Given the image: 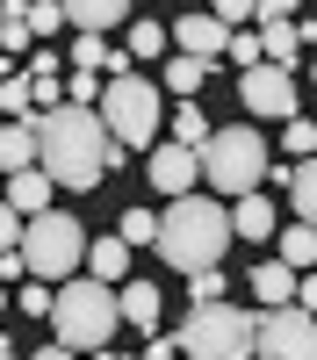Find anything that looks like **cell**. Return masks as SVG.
I'll return each instance as SVG.
<instances>
[{
  "label": "cell",
  "instance_id": "obj_1",
  "mask_svg": "<svg viewBox=\"0 0 317 360\" xmlns=\"http://www.w3.org/2000/svg\"><path fill=\"white\" fill-rule=\"evenodd\" d=\"M37 166L72 195H94L101 180L123 166V144L108 137L101 108H79V101H58L37 115Z\"/></svg>",
  "mask_w": 317,
  "mask_h": 360
},
{
  "label": "cell",
  "instance_id": "obj_2",
  "mask_svg": "<svg viewBox=\"0 0 317 360\" xmlns=\"http://www.w3.org/2000/svg\"><path fill=\"white\" fill-rule=\"evenodd\" d=\"M159 259L173 266V274H195V266H216L224 245H231V209L209 202V195H173L166 202V217H159Z\"/></svg>",
  "mask_w": 317,
  "mask_h": 360
},
{
  "label": "cell",
  "instance_id": "obj_3",
  "mask_svg": "<svg viewBox=\"0 0 317 360\" xmlns=\"http://www.w3.org/2000/svg\"><path fill=\"white\" fill-rule=\"evenodd\" d=\"M115 324H123V310H115V281H101V274L72 281L65 274L51 288V332H58L65 353H108Z\"/></svg>",
  "mask_w": 317,
  "mask_h": 360
},
{
  "label": "cell",
  "instance_id": "obj_4",
  "mask_svg": "<svg viewBox=\"0 0 317 360\" xmlns=\"http://www.w3.org/2000/svg\"><path fill=\"white\" fill-rule=\"evenodd\" d=\"M101 123H108V137L123 144V152H144V144H159V123H166V86H152L137 65H123V72H108L101 79Z\"/></svg>",
  "mask_w": 317,
  "mask_h": 360
},
{
  "label": "cell",
  "instance_id": "obj_5",
  "mask_svg": "<svg viewBox=\"0 0 317 360\" xmlns=\"http://www.w3.org/2000/svg\"><path fill=\"white\" fill-rule=\"evenodd\" d=\"M267 137H259L252 123H231V130H209V144H202V180H209L216 195H245L267 180Z\"/></svg>",
  "mask_w": 317,
  "mask_h": 360
},
{
  "label": "cell",
  "instance_id": "obj_6",
  "mask_svg": "<svg viewBox=\"0 0 317 360\" xmlns=\"http://www.w3.org/2000/svg\"><path fill=\"white\" fill-rule=\"evenodd\" d=\"M79 259H86L79 217H65V209H37V217H22V266H29V274L65 281V274H79Z\"/></svg>",
  "mask_w": 317,
  "mask_h": 360
},
{
  "label": "cell",
  "instance_id": "obj_7",
  "mask_svg": "<svg viewBox=\"0 0 317 360\" xmlns=\"http://www.w3.org/2000/svg\"><path fill=\"white\" fill-rule=\"evenodd\" d=\"M181 353L188 360H252V310L245 303H195L181 324Z\"/></svg>",
  "mask_w": 317,
  "mask_h": 360
},
{
  "label": "cell",
  "instance_id": "obj_8",
  "mask_svg": "<svg viewBox=\"0 0 317 360\" xmlns=\"http://www.w3.org/2000/svg\"><path fill=\"white\" fill-rule=\"evenodd\" d=\"M252 353L259 360H317V310H303L296 295L274 310H252Z\"/></svg>",
  "mask_w": 317,
  "mask_h": 360
},
{
  "label": "cell",
  "instance_id": "obj_9",
  "mask_svg": "<svg viewBox=\"0 0 317 360\" xmlns=\"http://www.w3.org/2000/svg\"><path fill=\"white\" fill-rule=\"evenodd\" d=\"M238 108H252V123H281L296 115V72L259 58V65H238Z\"/></svg>",
  "mask_w": 317,
  "mask_h": 360
},
{
  "label": "cell",
  "instance_id": "obj_10",
  "mask_svg": "<svg viewBox=\"0 0 317 360\" xmlns=\"http://www.w3.org/2000/svg\"><path fill=\"white\" fill-rule=\"evenodd\" d=\"M144 152H152V166H144V173H152V188L159 195H188L195 188V180H202V152H195V144H144Z\"/></svg>",
  "mask_w": 317,
  "mask_h": 360
},
{
  "label": "cell",
  "instance_id": "obj_11",
  "mask_svg": "<svg viewBox=\"0 0 317 360\" xmlns=\"http://www.w3.org/2000/svg\"><path fill=\"white\" fill-rule=\"evenodd\" d=\"M224 37H231V29H224L216 15H181V22L166 29V44H181V51H195V58H209V65L224 58Z\"/></svg>",
  "mask_w": 317,
  "mask_h": 360
},
{
  "label": "cell",
  "instance_id": "obj_12",
  "mask_svg": "<svg viewBox=\"0 0 317 360\" xmlns=\"http://www.w3.org/2000/svg\"><path fill=\"white\" fill-rule=\"evenodd\" d=\"M51 195H58V180H51L44 166H15V173H8V188H0V202H15L22 217H37V209H51Z\"/></svg>",
  "mask_w": 317,
  "mask_h": 360
},
{
  "label": "cell",
  "instance_id": "obj_13",
  "mask_svg": "<svg viewBox=\"0 0 317 360\" xmlns=\"http://www.w3.org/2000/svg\"><path fill=\"white\" fill-rule=\"evenodd\" d=\"M245 281H252V310H274V303H288V295H296V266L274 252V259H259Z\"/></svg>",
  "mask_w": 317,
  "mask_h": 360
},
{
  "label": "cell",
  "instance_id": "obj_14",
  "mask_svg": "<svg viewBox=\"0 0 317 360\" xmlns=\"http://www.w3.org/2000/svg\"><path fill=\"white\" fill-rule=\"evenodd\" d=\"M115 310H123V324H137V339L159 332V281H130V274H123V288H115Z\"/></svg>",
  "mask_w": 317,
  "mask_h": 360
},
{
  "label": "cell",
  "instance_id": "obj_15",
  "mask_svg": "<svg viewBox=\"0 0 317 360\" xmlns=\"http://www.w3.org/2000/svg\"><path fill=\"white\" fill-rule=\"evenodd\" d=\"M274 202L267 195H259V188H245L238 195V209H231V238H245V245H259V238H274Z\"/></svg>",
  "mask_w": 317,
  "mask_h": 360
},
{
  "label": "cell",
  "instance_id": "obj_16",
  "mask_svg": "<svg viewBox=\"0 0 317 360\" xmlns=\"http://www.w3.org/2000/svg\"><path fill=\"white\" fill-rule=\"evenodd\" d=\"M259 58H274V65H296V58H303L296 15H267V22H259Z\"/></svg>",
  "mask_w": 317,
  "mask_h": 360
},
{
  "label": "cell",
  "instance_id": "obj_17",
  "mask_svg": "<svg viewBox=\"0 0 317 360\" xmlns=\"http://www.w3.org/2000/svg\"><path fill=\"white\" fill-rule=\"evenodd\" d=\"M15 166H37V115L0 123V173H15Z\"/></svg>",
  "mask_w": 317,
  "mask_h": 360
},
{
  "label": "cell",
  "instance_id": "obj_18",
  "mask_svg": "<svg viewBox=\"0 0 317 360\" xmlns=\"http://www.w3.org/2000/svg\"><path fill=\"white\" fill-rule=\"evenodd\" d=\"M166 94L173 101H188V94H202V86H209V58H195V51H181V58H166Z\"/></svg>",
  "mask_w": 317,
  "mask_h": 360
},
{
  "label": "cell",
  "instance_id": "obj_19",
  "mask_svg": "<svg viewBox=\"0 0 317 360\" xmlns=\"http://www.w3.org/2000/svg\"><path fill=\"white\" fill-rule=\"evenodd\" d=\"M79 266H86V274H101V281H123V274H130V245H123V238H94Z\"/></svg>",
  "mask_w": 317,
  "mask_h": 360
},
{
  "label": "cell",
  "instance_id": "obj_20",
  "mask_svg": "<svg viewBox=\"0 0 317 360\" xmlns=\"http://www.w3.org/2000/svg\"><path fill=\"white\" fill-rule=\"evenodd\" d=\"M65 8V22H79V29H115L130 15V0H58Z\"/></svg>",
  "mask_w": 317,
  "mask_h": 360
},
{
  "label": "cell",
  "instance_id": "obj_21",
  "mask_svg": "<svg viewBox=\"0 0 317 360\" xmlns=\"http://www.w3.org/2000/svg\"><path fill=\"white\" fill-rule=\"evenodd\" d=\"M274 238L288 266H317V224H274Z\"/></svg>",
  "mask_w": 317,
  "mask_h": 360
},
{
  "label": "cell",
  "instance_id": "obj_22",
  "mask_svg": "<svg viewBox=\"0 0 317 360\" xmlns=\"http://www.w3.org/2000/svg\"><path fill=\"white\" fill-rule=\"evenodd\" d=\"M166 123H173V144H195V152L209 144V115L195 108V94H188L181 108H166Z\"/></svg>",
  "mask_w": 317,
  "mask_h": 360
},
{
  "label": "cell",
  "instance_id": "obj_23",
  "mask_svg": "<svg viewBox=\"0 0 317 360\" xmlns=\"http://www.w3.org/2000/svg\"><path fill=\"white\" fill-rule=\"evenodd\" d=\"M288 195H296V217H303V224H317V152H310L296 173H288Z\"/></svg>",
  "mask_w": 317,
  "mask_h": 360
},
{
  "label": "cell",
  "instance_id": "obj_24",
  "mask_svg": "<svg viewBox=\"0 0 317 360\" xmlns=\"http://www.w3.org/2000/svg\"><path fill=\"white\" fill-rule=\"evenodd\" d=\"M115 238H123L130 252L152 245V238H159V217H152V209H123V217H115Z\"/></svg>",
  "mask_w": 317,
  "mask_h": 360
},
{
  "label": "cell",
  "instance_id": "obj_25",
  "mask_svg": "<svg viewBox=\"0 0 317 360\" xmlns=\"http://www.w3.org/2000/svg\"><path fill=\"white\" fill-rule=\"evenodd\" d=\"M281 152L288 159H310L317 152V123H310V115H281Z\"/></svg>",
  "mask_w": 317,
  "mask_h": 360
},
{
  "label": "cell",
  "instance_id": "obj_26",
  "mask_svg": "<svg viewBox=\"0 0 317 360\" xmlns=\"http://www.w3.org/2000/svg\"><path fill=\"white\" fill-rule=\"evenodd\" d=\"M15 303H22V317H51V281L44 274H22L15 281Z\"/></svg>",
  "mask_w": 317,
  "mask_h": 360
},
{
  "label": "cell",
  "instance_id": "obj_27",
  "mask_svg": "<svg viewBox=\"0 0 317 360\" xmlns=\"http://www.w3.org/2000/svg\"><path fill=\"white\" fill-rule=\"evenodd\" d=\"M22 22H29V37H51V29H65V8L58 0H22Z\"/></svg>",
  "mask_w": 317,
  "mask_h": 360
},
{
  "label": "cell",
  "instance_id": "obj_28",
  "mask_svg": "<svg viewBox=\"0 0 317 360\" xmlns=\"http://www.w3.org/2000/svg\"><path fill=\"white\" fill-rule=\"evenodd\" d=\"M166 51V22H137L130 29V65H144V58H159Z\"/></svg>",
  "mask_w": 317,
  "mask_h": 360
},
{
  "label": "cell",
  "instance_id": "obj_29",
  "mask_svg": "<svg viewBox=\"0 0 317 360\" xmlns=\"http://www.w3.org/2000/svg\"><path fill=\"white\" fill-rule=\"evenodd\" d=\"M101 79H108V72H94V65H72V79H65V101L94 108V101H101Z\"/></svg>",
  "mask_w": 317,
  "mask_h": 360
},
{
  "label": "cell",
  "instance_id": "obj_30",
  "mask_svg": "<svg viewBox=\"0 0 317 360\" xmlns=\"http://www.w3.org/2000/svg\"><path fill=\"white\" fill-rule=\"evenodd\" d=\"M224 58H231V65H259V29H231V37H224Z\"/></svg>",
  "mask_w": 317,
  "mask_h": 360
},
{
  "label": "cell",
  "instance_id": "obj_31",
  "mask_svg": "<svg viewBox=\"0 0 317 360\" xmlns=\"http://www.w3.org/2000/svg\"><path fill=\"white\" fill-rule=\"evenodd\" d=\"M0 108H8V115H44V108H37V94H29V79H15V72L0 79Z\"/></svg>",
  "mask_w": 317,
  "mask_h": 360
},
{
  "label": "cell",
  "instance_id": "obj_32",
  "mask_svg": "<svg viewBox=\"0 0 317 360\" xmlns=\"http://www.w3.org/2000/svg\"><path fill=\"white\" fill-rule=\"evenodd\" d=\"M224 288H231V274H216V266H195V274H188V295H195V303H216Z\"/></svg>",
  "mask_w": 317,
  "mask_h": 360
},
{
  "label": "cell",
  "instance_id": "obj_33",
  "mask_svg": "<svg viewBox=\"0 0 317 360\" xmlns=\"http://www.w3.org/2000/svg\"><path fill=\"white\" fill-rule=\"evenodd\" d=\"M209 15H216L224 29H238V22H252V0H209Z\"/></svg>",
  "mask_w": 317,
  "mask_h": 360
},
{
  "label": "cell",
  "instance_id": "obj_34",
  "mask_svg": "<svg viewBox=\"0 0 317 360\" xmlns=\"http://www.w3.org/2000/svg\"><path fill=\"white\" fill-rule=\"evenodd\" d=\"M8 245H22V209L0 202V252H8Z\"/></svg>",
  "mask_w": 317,
  "mask_h": 360
},
{
  "label": "cell",
  "instance_id": "obj_35",
  "mask_svg": "<svg viewBox=\"0 0 317 360\" xmlns=\"http://www.w3.org/2000/svg\"><path fill=\"white\" fill-rule=\"evenodd\" d=\"M267 15H303V0H252V22H267Z\"/></svg>",
  "mask_w": 317,
  "mask_h": 360
},
{
  "label": "cell",
  "instance_id": "obj_36",
  "mask_svg": "<svg viewBox=\"0 0 317 360\" xmlns=\"http://www.w3.org/2000/svg\"><path fill=\"white\" fill-rule=\"evenodd\" d=\"M296 303L317 310V274H310V266H296Z\"/></svg>",
  "mask_w": 317,
  "mask_h": 360
},
{
  "label": "cell",
  "instance_id": "obj_37",
  "mask_svg": "<svg viewBox=\"0 0 317 360\" xmlns=\"http://www.w3.org/2000/svg\"><path fill=\"white\" fill-rule=\"evenodd\" d=\"M29 94H37V108H58V94H65V86H58V79H29Z\"/></svg>",
  "mask_w": 317,
  "mask_h": 360
},
{
  "label": "cell",
  "instance_id": "obj_38",
  "mask_svg": "<svg viewBox=\"0 0 317 360\" xmlns=\"http://www.w3.org/2000/svg\"><path fill=\"white\" fill-rule=\"evenodd\" d=\"M144 353H152V360H173V353H181V339H159V332H144Z\"/></svg>",
  "mask_w": 317,
  "mask_h": 360
},
{
  "label": "cell",
  "instance_id": "obj_39",
  "mask_svg": "<svg viewBox=\"0 0 317 360\" xmlns=\"http://www.w3.org/2000/svg\"><path fill=\"white\" fill-rule=\"evenodd\" d=\"M8 353H15V339H8V332H0V360H8Z\"/></svg>",
  "mask_w": 317,
  "mask_h": 360
},
{
  "label": "cell",
  "instance_id": "obj_40",
  "mask_svg": "<svg viewBox=\"0 0 317 360\" xmlns=\"http://www.w3.org/2000/svg\"><path fill=\"white\" fill-rule=\"evenodd\" d=\"M0 44H8V8H0Z\"/></svg>",
  "mask_w": 317,
  "mask_h": 360
},
{
  "label": "cell",
  "instance_id": "obj_41",
  "mask_svg": "<svg viewBox=\"0 0 317 360\" xmlns=\"http://www.w3.org/2000/svg\"><path fill=\"white\" fill-rule=\"evenodd\" d=\"M0 79H8V51H0Z\"/></svg>",
  "mask_w": 317,
  "mask_h": 360
},
{
  "label": "cell",
  "instance_id": "obj_42",
  "mask_svg": "<svg viewBox=\"0 0 317 360\" xmlns=\"http://www.w3.org/2000/svg\"><path fill=\"white\" fill-rule=\"evenodd\" d=\"M310 86H317V58H310Z\"/></svg>",
  "mask_w": 317,
  "mask_h": 360
},
{
  "label": "cell",
  "instance_id": "obj_43",
  "mask_svg": "<svg viewBox=\"0 0 317 360\" xmlns=\"http://www.w3.org/2000/svg\"><path fill=\"white\" fill-rule=\"evenodd\" d=\"M0 310H8V288H0Z\"/></svg>",
  "mask_w": 317,
  "mask_h": 360
},
{
  "label": "cell",
  "instance_id": "obj_44",
  "mask_svg": "<svg viewBox=\"0 0 317 360\" xmlns=\"http://www.w3.org/2000/svg\"><path fill=\"white\" fill-rule=\"evenodd\" d=\"M0 188H8V173H0Z\"/></svg>",
  "mask_w": 317,
  "mask_h": 360
}]
</instances>
